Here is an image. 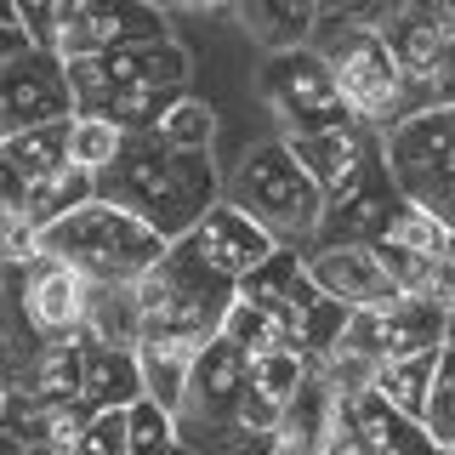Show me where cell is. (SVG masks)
<instances>
[{"mask_svg":"<svg viewBox=\"0 0 455 455\" xmlns=\"http://www.w3.org/2000/svg\"><path fill=\"white\" fill-rule=\"evenodd\" d=\"M256 92L274 108L279 132L274 137H296V132H319V125L347 120L336 103V85L324 75V63L313 57V46H291V52H267L256 63Z\"/></svg>","mask_w":455,"mask_h":455,"instance_id":"9c48e42d","label":"cell"},{"mask_svg":"<svg viewBox=\"0 0 455 455\" xmlns=\"http://www.w3.org/2000/svg\"><path fill=\"white\" fill-rule=\"evenodd\" d=\"M165 455H188V450H182V444H171V450H165Z\"/></svg>","mask_w":455,"mask_h":455,"instance_id":"d590c367","label":"cell"},{"mask_svg":"<svg viewBox=\"0 0 455 455\" xmlns=\"http://www.w3.org/2000/svg\"><path fill=\"white\" fill-rule=\"evenodd\" d=\"M398 211V194L387 182V171H381V154H370V160L353 171L341 188L324 194V211H319V234H313V245H370V239L387 228V217ZM307 245V251H313Z\"/></svg>","mask_w":455,"mask_h":455,"instance_id":"7c38bea8","label":"cell"},{"mask_svg":"<svg viewBox=\"0 0 455 455\" xmlns=\"http://www.w3.org/2000/svg\"><path fill=\"white\" fill-rule=\"evenodd\" d=\"M63 125H68V120H57V125H28V132H12L6 142H0V160L18 171L23 182H40V177H52V171H63V165H68Z\"/></svg>","mask_w":455,"mask_h":455,"instance_id":"4316f807","label":"cell"},{"mask_svg":"<svg viewBox=\"0 0 455 455\" xmlns=\"http://www.w3.org/2000/svg\"><path fill=\"white\" fill-rule=\"evenodd\" d=\"M450 313L455 307H433V302H416V296H393V302H381V307L347 313L336 347L341 353H359L364 364L444 347V341H450Z\"/></svg>","mask_w":455,"mask_h":455,"instance_id":"30bf717a","label":"cell"},{"mask_svg":"<svg viewBox=\"0 0 455 455\" xmlns=\"http://www.w3.org/2000/svg\"><path fill=\"white\" fill-rule=\"evenodd\" d=\"M217 188H222L217 154H177L154 132H132L120 142V154L92 177V199H108V205L132 211L165 245L182 239L217 205Z\"/></svg>","mask_w":455,"mask_h":455,"instance_id":"6da1fadb","label":"cell"},{"mask_svg":"<svg viewBox=\"0 0 455 455\" xmlns=\"http://www.w3.org/2000/svg\"><path fill=\"white\" fill-rule=\"evenodd\" d=\"M341 433L353 438L359 455H438L433 438L421 433V421L387 410L370 387L353 393V398H341Z\"/></svg>","mask_w":455,"mask_h":455,"instance_id":"e0dca14e","label":"cell"},{"mask_svg":"<svg viewBox=\"0 0 455 455\" xmlns=\"http://www.w3.org/2000/svg\"><path fill=\"white\" fill-rule=\"evenodd\" d=\"M85 341H97V347H137L132 284H92V302H85Z\"/></svg>","mask_w":455,"mask_h":455,"instance_id":"484cf974","label":"cell"},{"mask_svg":"<svg viewBox=\"0 0 455 455\" xmlns=\"http://www.w3.org/2000/svg\"><path fill=\"white\" fill-rule=\"evenodd\" d=\"M279 142L291 148V160L307 171V182L319 194L341 188V182L376 154V132H364V125H353V120L319 125V132H296V137H279Z\"/></svg>","mask_w":455,"mask_h":455,"instance_id":"2e32d148","label":"cell"},{"mask_svg":"<svg viewBox=\"0 0 455 455\" xmlns=\"http://www.w3.org/2000/svg\"><path fill=\"white\" fill-rule=\"evenodd\" d=\"M85 302H92V279L57 256L35 251L18 267V319L35 331V341L85 336Z\"/></svg>","mask_w":455,"mask_h":455,"instance_id":"8fae6325","label":"cell"},{"mask_svg":"<svg viewBox=\"0 0 455 455\" xmlns=\"http://www.w3.org/2000/svg\"><path fill=\"white\" fill-rule=\"evenodd\" d=\"M142 398V381H137V359L132 347H97V341H85L80 353V404L92 410H125Z\"/></svg>","mask_w":455,"mask_h":455,"instance_id":"d6986e66","label":"cell"},{"mask_svg":"<svg viewBox=\"0 0 455 455\" xmlns=\"http://www.w3.org/2000/svg\"><path fill=\"white\" fill-rule=\"evenodd\" d=\"M370 245H387V251H404V256H427V262H450V256H455V222H444V217H433V211L398 199V211L387 217V228H381Z\"/></svg>","mask_w":455,"mask_h":455,"instance_id":"603a6c76","label":"cell"},{"mask_svg":"<svg viewBox=\"0 0 455 455\" xmlns=\"http://www.w3.org/2000/svg\"><path fill=\"white\" fill-rule=\"evenodd\" d=\"M160 12L177 28V18H222V12H234V0H160Z\"/></svg>","mask_w":455,"mask_h":455,"instance_id":"836d02e7","label":"cell"},{"mask_svg":"<svg viewBox=\"0 0 455 455\" xmlns=\"http://www.w3.org/2000/svg\"><path fill=\"white\" fill-rule=\"evenodd\" d=\"M205 341L194 336H137L132 359H137V381H142V398L160 404L165 416H177L182 404V381H188V364Z\"/></svg>","mask_w":455,"mask_h":455,"instance_id":"ac0fdd59","label":"cell"},{"mask_svg":"<svg viewBox=\"0 0 455 455\" xmlns=\"http://www.w3.org/2000/svg\"><path fill=\"white\" fill-rule=\"evenodd\" d=\"M171 245H177L182 256H194L205 274L228 279V284H239L256 262H267V256H274V239H267L256 222H245L234 205H222V199H217V205H211L182 239H171Z\"/></svg>","mask_w":455,"mask_h":455,"instance_id":"4fadbf2b","label":"cell"},{"mask_svg":"<svg viewBox=\"0 0 455 455\" xmlns=\"http://www.w3.org/2000/svg\"><path fill=\"white\" fill-rule=\"evenodd\" d=\"M217 199L234 205L245 222H256L284 251H307L313 234H319V211H324V194L307 182V171L291 160V148L279 137L251 142L234 160V171L222 177Z\"/></svg>","mask_w":455,"mask_h":455,"instance_id":"7a4b0ae2","label":"cell"},{"mask_svg":"<svg viewBox=\"0 0 455 455\" xmlns=\"http://www.w3.org/2000/svg\"><path fill=\"white\" fill-rule=\"evenodd\" d=\"M302 267H307L313 291H319L324 302L347 307V313L381 307V302L398 296L370 245H313V251H302Z\"/></svg>","mask_w":455,"mask_h":455,"instance_id":"9a60e30c","label":"cell"},{"mask_svg":"<svg viewBox=\"0 0 455 455\" xmlns=\"http://www.w3.org/2000/svg\"><path fill=\"white\" fill-rule=\"evenodd\" d=\"M217 336H228L239 353H245V359H262V353H274V347H291V341H284V324L267 307L245 302V296H234V302H228Z\"/></svg>","mask_w":455,"mask_h":455,"instance_id":"83f0119b","label":"cell"},{"mask_svg":"<svg viewBox=\"0 0 455 455\" xmlns=\"http://www.w3.org/2000/svg\"><path fill=\"white\" fill-rule=\"evenodd\" d=\"M194 80V57L182 46V35H160V40H132L97 57H68L63 63V85L75 114H92L103 97L114 92H137V85H160V92H188Z\"/></svg>","mask_w":455,"mask_h":455,"instance_id":"ba28073f","label":"cell"},{"mask_svg":"<svg viewBox=\"0 0 455 455\" xmlns=\"http://www.w3.org/2000/svg\"><path fill=\"white\" fill-rule=\"evenodd\" d=\"M171 444H177V433L160 404H148V398L125 404V455H165Z\"/></svg>","mask_w":455,"mask_h":455,"instance_id":"4dcf8cb0","label":"cell"},{"mask_svg":"<svg viewBox=\"0 0 455 455\" xmlns=\"http://www.w3.org/2000/svg\"><path fill=\"white\" fill-rule=\"evenodd\" d=\"M85 199H92V177H85L80 165H63V171H52V177L28 182V194H23V211H18V217L40 234V228L63 222L68 211H80Z\"/></svg>","mask_w":455,"mask_h":455,"instance_id":"cb8c5ba5","label":"cell"},{"mask_svg":"<svg viewBox=\"0 0 455 455\" xmlns=\"http://www.w3.org/2000/svg\"><path fill=\"white\" fill-rule=\"evenodd\" d=\"M444 359H450V341L444 347H427V353H404V359H381V364H370V393H376L387 410L416 421L421 398H427V387H433V376H438Z\"/></svg>","mask_w":455,"mask_h":455,"instance_id":"44dd1931","label":"cell"},{"mask_svg":"<svg viewBox=\"0 0 455 455\" xmlns=\"http://www.w3.org/2000/svg\"><path fill=\"white\" fill-rule=\"evenodd\" d=\"M35 52V35H28V18L18 12V0H0V68L18 63V57Z\"/></svg>","mask_w":455,"mask_h":455,"instance_id":"d6a6232c","label":"cell"},{"mask_svg":"<svg viewBox=\"0 0 455 455\" xmlns=\"http://www.w3.org/2000/svg\"><path fill=\"white\" fill-rule=\"evenodd\" d=\"M421 433L433 438V450H455V364L444 359L433 376V387H427L421 398Z\"/></svg>","mask_w":455,"mask_h":455,"instance_id":"f546056e","label":"cell"},{"mask_svg":"<svg viewBox=\"0 0 455 455\" xmlns=\"http://www.w3.org/2000/svg\"><path fill=\"white\" fill-rule=\"evenodd\" d=\"M80 353H85V336H63V341H40L35 347V364L23 376V393L35 404H80Z\"/></svg>","mask_w":455,"mask_h":455,"instance_id":"7402d4cb","label":"cell"},{"mask_svg":"<svg viewBox=\"0 0 455 455\" xmlns=\"http://www.w3.org/2000/svg\"><path fill=\"white\" fill-rule=\"evenodd\" d=\"M217 132H222L217 108H211L205 97H194V92H182L177 103L154 120V137H160L165 148H177V154H211L217 148Z\"/></svg>","mask_w":455,"mask_h":455,"instance_id":"d4e9b609","label":"cell"},{"mask_svg":"<svg viewBox=\"0 0 455 455\" xmlns=\"http://www.w3.org/2000/svg\"><path fill=\"white\" fill-rule=\"evenodd\" d=\"M307 46L324 63V75L336 85V103L353 125H364V132L381 137L398 114H404V80H398L381 35L359 12H353V18H319Z\"/></svg>","mask_w":455,"mask_h":455,"instance_id":"3957f363","label":"cell"},{"mask_svg":"<svg viewBox=\"0 0 455 455\" xmlns=\"http://www.w3.org/2000/svg\"><path fill=\"white\" fill-rule=\"evenodd\" d=\"M40 251L68 262L92 284H132L165 256V239L148 222H137L132 211L108 205V199H85L63 222L40 228Z\"/></svg>","mask_w":455,"mask_h":455,"instance_id":"277c9868","label":"cell"},{"mask_svg":"<svg viewBox=\"0 0 455 455\" xmlns=\"http://www.w3.org/2000/svg\"><path fill=\"white\" fill-rule=\"evenodd\" d=\"M23 18H28L35 46L52 52L57 63L132 46V40L177 35L171 18L148 0H35V6H23Z\"/></svg>","mask_w":455,"mask_h":455,"instance_id":"8992f818","label":"cell"},{"mask_svg":"<svg viewBox=\"0 0 455 455\" xmlns=\"http://www.w3.org/2000/svg\"><path fill=\"white\" fill-rule=\"evenodd\" d=\"M132 302H137V336H194L211 341L222 331V313L234 302V284L205 274L194 256H182L177 245H165V256L148 267L142 279H132Z\"/></svg>","mask_w":455,"mask_h":455,"instance_id":"52a82bcc","label":"cell"},{"mask_svg":"<svg viewBox=\"0 0 455 455\" xmlns=\"http://www.w3.org/2000/svg\"><path fill=\"white\" fill-rule=\"evenodd\" d=\"M75 455H125V410H97L85 421Z\"/></svg>","mask_w":455,"mask_h":455,"instance_id":"1f68e13d","label":"cell"},{"mask_svg":"<svg viewBox=\"0 0 455 455\" xmlns=\"http://www.w3.org/2000/svg\"><path fill=\"white\" fill-rule=\"evenodd\" d=\"M0 416H6V387H0Z\"/></svg>","mask_w":455,"mask_h":455,"instance_id":"8d00e7d4","label":"cell"},{"mask_svg":"<svg viewBox=\"0 0 455 455\" xmlns=\"http://www.w3.org/2000/svg\"><path fill=\"white\" fill-rule=\"evenodd\" d=\"M313 12L319 18H353V12H364V0H313Z\"/></svg>","mask_w":455,"mask_h":455,"instance_id":"e575fe53","label":"cell"},{"mask_svg":"<svg viewBox=\"0 0 455 455\" xmlns=\"http://www.w3.org/2000/svg\"><path fill=\"white\" fill-rule=\"evenodd\" d=\"M0 142H6V137H0Z\"/></svg>","mask_w":455,"mask_h":455,"instance_id":"f35d334b","label":"cell"},{"mask_svg":"<svg viewBox=\"0 0 455 455\" xmlns=\"http://www.w3.org/2000/svg\"><path fill=\"white\" fill-rule=\"evenodd\" d=\"M75 114L68 103V85H63V63L52 52H28L18 63L0 68V137L28 132V125H57Z\"/></svg>","mask_w":455,"mask_h":455,"instance_id":"5bb4252c","label":"cell"},{"mask_svg":"<svg viewBox=\"0 0 455 455\" xmlns=\"http://www.w3.org/2000/svg\"><path fill=\"white\" fill-rule=\"evenodd\" d=\"M438 455H450V450H438Z\"/></svg>","mask_w":455,"mask_h":455,"instance_id":"74e56055","label":"cell"},{"mask_svg":"<svg viewBox=\"0 0 455 455\" xmlns=\"http://www.w3.org/2000/svg\"><path fill=\"white\" fill-rule=\"evenodd\" d=\"M125 132H114L108 120H97V114H68L63 125V148H68V165H80L85 177H97L114 154H120Z\"/></svg>","mask_w":455,"mask_h":455,"instance_id":"f1b7e54d","label":"cell"},{"mask_svg":"<svg viewBox=\"0 0 455 455\" xmlns=\"http://www.w3.org/2000/svg\"><path fill=\"white\" fill-rule=\"evenodd\" d=\"M234 18L245 23V35L267 52H291V46H307L313 40V0H234Z\"/></svg>","mask_w":455,"mask_h":455,"instance_id":"ffe728a7","label":"cell"},{"mask_svg":"<svg viewBox=\"0 0 455 455\" xmlns=\"http://www.w3.org/2000/svg\"><path fill=\"white\" fill-rule=\"evenodd\" d=\"M376 154L404 205H421L433 217L455 222V108L450 103L393 120L376 137Z\"/></svg>","mask_w":455,"mask_h":455,"instance_id":"5b68a950","label":"cell"}]
</instances>
